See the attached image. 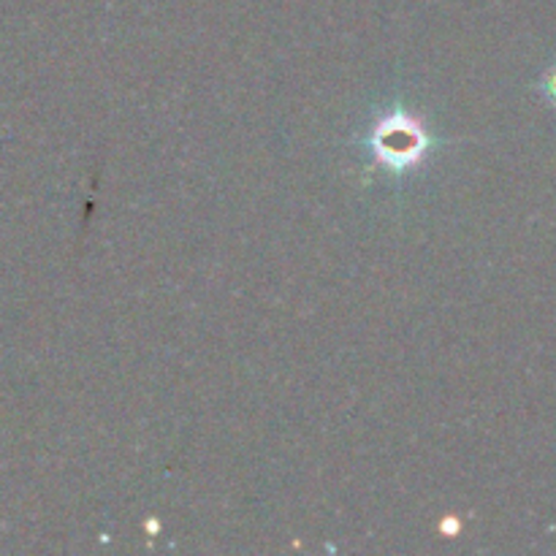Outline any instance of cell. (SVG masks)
<instances>
[{
  "label": "cell",
  "instance_id": "cell-1",
  "mask_svg": "<svg viewBox=\"0 0 556 556\" xmlns=\"http://www.w3.org/2000/svg\"><path fill=\"white\" fill-rule=\"evenodd\" d=\"M429 147L427 130L421 123L407 117L405 112H394L380 119L372 130V152L386 168L391 172H405L421 163L424 152Z\"/></svg>",
  "mask_w": 556,
  "mask_h": 556
},
{
  "label": "cell",
  "instance_id": "cell-2",
  "mask_svg": "<svg viewBox=\"0 0 556 556\" xmlns=\"http://www.w3.org/2000/svg\"><path fill=\"white\" fill-rule=\"evenodd\" d=\"M538 90H541V96L556 109V58H554V63L543 71L541 81H538Z\"/></svg>",
  "mask_w": 556,
  "mask_h": 556
}]
</instances>
